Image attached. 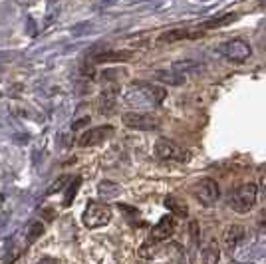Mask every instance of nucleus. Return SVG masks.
<instances>
[{"label":"nucleus","instance_id":"1","mask_svg":"<svg viewBox=\"0 0 266 264\" xmlns=\"http://www.w3.org/2000/svg\"><path fill=\"white\" fill-rule=\"evenodd\" d=\"M165 96L167 92L159 86H153L147 82H135L125 94V101L129 105H157L165 99Z\"/></svg>","mask_w":266,"mask_h":264},{"label":"nucleus","instance_id":"2","mask_svg":"<svg viewBox=\"0 0 266 264\" xmlns=\"http://www.w3.org/2000/svg\"><path fill=\"white\" fill-rule=\"evenodd\" d=\"M256 193L258 187L254 183H244L241 187H237L229 197V205L237 211V213H248L254 203H256Z\"/></svg>","mask_w":266,"mask_h":264},{"label":"nucleus","instance_id":"3","mask_svg":"<svg viewBox=\"0 0 266 264\" xmlns=\"http://www.w3.org/2000/svg\"><path fill=\"white\" fill-rule=\"evenodd\" d=\"M111 220V209L105 203L99 201H90L86 211H84V224L88 229H99L105 227Z\"/></svg>","mask_w":266,"mask_h":264},{"label":"nucleus","instance_id":"4","mask_svg":"<svg viewBox=\"0 0 266 264\" xmlns=\"http://www.w3.org/2000/svg\"><path fill=\"white\" fill-rule=\"evenodd\" d=\"M155 153H157L159 159H165V161H177V163H183V161L189 159V153H187L183 147H179L175 141L165 139V137L157 139V143H155Z\"/></svg>","mask_w":266,"mask_h":264},{"label":"nucleus","instance_id":"5","mask_svg":"<svg viewBox=\"0 0 266 264\" xmlns=\"http://www.w3.org/2000/svg\"><path fill=\"white\" fill-rule=\"evenodd\" d=\"M195 195H197V199L203 203V205H207V207H211V205H215L218 201V183L215 179H211V177H205V179H201L199 183H197V187H195Z\"/></svg>","mask_w":266,"mask_h":264},{"label":"nucleus","instance_id":"6","mask_svg":"<svg viewBox=\"0 0 266 264\" xmlns=\"http://www.w3.org/2000/svg\"><path fill=\"white\" fill-rule=\"evenodd\" d=\"M220 52H222L229 60H233V62H244V60L250 58L252 48H250L248 42H244L241 38H235V40H229V42L220 48Z\"/></svg>","mask_w":266,"mask_h":264},{"label":"nucleus","instance_id":"7","mask_svg":"<svg viewBox=\"0 0 266 264\" xmlns=\"http://www.w3.org/2000/svg\"><path fill=\"white\" fill-rule=\"evenodd\" d=\"M123 123L131 129H141V131H149V129H157L159 127V120L149 116V114H139V111H129L123 114Z\"/></svg>","mask_w":266,"mask_h":264},{"label":"nucleus","instance_id":"8","mask_svg":"<svg viewBox=\"0 0 266 264\" xmlns=\"http://www.w3.org/2000/svg\"><path fill=\"white\" fill-rule=\"evenodd\" d=\"M113 135V127L111 125H101V127H94V129H88L80 135L78 139V145L80 147H94V145H99L101 141L109 139Z\"/></svg>","mask_w":266,"mask_h":264},{"label":"nucleus","instance_id":"9","mask_svg":"<svg viewBox=\"0 0 266 264\" xmlns=\"http://www.w3.org/2000/svg\"><path fill=\"white\" fill-rule=\"evenodd\" d=\"M203 36V30H187V28H175L169 32H163L159 36V42L161 44H173V42H181V40H187V38H201Z\"/></svg>","mask_w":266,"mask_h":264},{"label":"nucleus","instance_id":"10","mask_svg":"<svg viewBox=\"0 0 266 264\" xmlns=\"http://www.w3.org/2000/svg\"><path fill=\"white\" fill-rule=\"evenodd\" d=\"M175 233V220L173 216H163L153 229H151V237L149 239L155 240V242H161V240H167Z\"/></svg>","mask_w":266,"mask_h":264},{"label":"nucleus","instance_id":"11","mask_svg":"<svg viewBox=\"0 0 266 264\" xmlns=\"http://www.w3.org/2000/svg\"><path fill=\"white\" fill-rule=\"evenodd\" d=\"M242 239H244V227H242V224H231V227L224 229L222 242H224V248H226V250L233 252V250L241 244Z\"/></svg>","mask_w":266,"mask_h":264},{"label":"nucleus","instance_id":"12","mask_svg":"<svg viewBox=\"0 0 266 264\" xmlns=\"http://www.w3.org/2000/svg\"><path fill=\"white\" fill-rule=\"evenodd\" d=\"M155 80H159L161 84H167V86H183L185 73H179L175 70H159V72H155Z\"/></svg>","mask_w":266,"mask_h":264},{"label":"nucleus","instance_id":"13","mask_svg":"<svg viewBox=\"0 0 266 264\" xmlns=\"http://www.w3.org/2000/svg\"><path fill=\"white\" fill-rule=\"evenodd\" d=\"M220 258V248L217 240H209L203 248V264H218Z\"/></svg>","mask_w":266,"mask_h":264},{"label":"nucleus","instance_id":"14","mask_svg":"<svg viewBox=\"0 0 266 264\" xmlns=\"http://www.w3.org/2000/svg\"><path fill=\"white\" fill-rule=\"evenodd\" d=\"M116 94H118V92H116L113 88L101 92V97H99V111H101V114L109 116V114L116 109Z\"/></svg>","mask_w":266,"mask_h":264},{"label":"nucleus","instance_id":"15","mask_svg":"<svg viewBox=\"0 0 266 264\" xmlns=\"http://www.w3.org/2000/svg\"><path fill=\"white\" fill-rule=\"evenodd\" d=\"M94 60L96 62H125V60H131V52H101Z\"/></svg>","mask_w":266,"mask_h":264},{"label":"nucleus","instance_id":"16","mask_svg":"<svg viewBox=\"0 0 266 264\" xmlns=\"http://www.w3.org/2000/svg\"><path fill=\"white\" fill-rule=\"evenodd\" d=\"M239 16L237 14H222V16H218V18H211V20H207L203 28L205 30H215V28H222V26H229L233 24L235 20H237Z\"/></svg>","mask_w":266,"mask_h":264},{"label":"nucleus","instance_id":"17","mask_svg":"<svg viewBox=\"0 0 266 264\" xmlns=\"http://www.w3.org/2000/svg\"><path fill=\"white\" fill-rule=\"evenodd\" d=\"M42 235H44V224H42V222H38V220L30 222V224H28V229H26V244L36 242V240L40 239Z\"/></svg>","mask_w":266,"mask_h":264},{"label":"nucleus","instance_id":"18","mask_svg":"<svg viewBox=\"0 0 266 264\" xmlns=\"http://www.w3.org/2000/svg\"><path fill=\"white\" fill-rule=\"evenodd\" d=\"M97 193H99L103 199L118 197V195H120V185L113 183V181H101V183L97 185Z\"/></svg>","mask_w":266,"mask_h":264},{"label":"nucleus","instance_id":"19","mask_svg":"<svg viewBox=\"0 0 266 264\" xmlns=\"http://www.w3.org/2000/svg\"><path fill=\"white\" fill-rule=\"evenodd\" d=\"M173 70L179 73H191V72H197V70H203V66L195 60H179L173 64Z\"/></svg>","mask_w":266,"mask_h":264},{"label":"nucleus","instance_id":"20","mask_svg":"<svg viewBox=\"0 0 266 264\" xmlns=\"http://www.w3.org/2000/svg\"><path fill=\"white\" fill-rule=\"evenodd\" d=\"M165 205H167V209L173 211L177 216H187L189 213V209H187V205L183 203V201H179V199H175V197H167L165 199Z\"/></svg>","mask_w":266,"mask_h":264},{"label":"nucleus","instance_id":"21","mask_svg":"<svg viewBox=\"0 0 266 264\" xmlns=\"http://www.w3.org/2000/svg\"><path fill=\"white\" fill-rule=\"evenodd\" d=\"M155 248H157V242L149 239L147 242L141 244V248H139V256H141V258H153V256L157 254V250H155Z\"/></svg>","mask_w":266,"mask_h":264},{"label":"nucleus","instance_id":"22","mask_svg":"<svg viewBox=\"0 0 266 264\" xmlns=\"http://www.w3.org/2000/svg\"><path fill=\"white\" fill-rule=\"evenodd\" d=\"M66 183H70V177H68V175H62V177H58V179H56V181L52 183V187H50V189H48V195H52V193L62 191Z\"/></svg>","mask_w":266,"mask_h":264},{"label":"nucleus","instance_id":"23","mask_svg":"<svg viewBox=\"0 0 266 264\" xmlns=\"http://www.w3.org/2000/svg\"><path fill=\"white\" fill-rule=\"evenodd\" d=\"M78 189H80V179H73L72 189H68V193H66V199H64V205H66V207H68V205H72V203H73V197H75V193H78Z\"/></svg>","mask_w":266,"mask_h":264},{"label":"nucleus","instance_id":"24","mask_svg":"<svg viewBox=\"0 0 266 264\" xmlns=\"http://www.w3.org/2000/svg\"><path fill=\"white\" fill-rule=\"evenodd\" d=\"M260 191L266 193V173L262 175V179H260Z\"/></svg>","mask_w":266,"mask_h":264},{"label":"nucleus","instance_id":"25","mask_svg":"<svg viewBox=\"0 0 266 264\" xmlns=\"http://www.w3.org/2000/svg\"><path fill=\"white\" fill-rule=\"evenodd\" d=\"M36 264H56V260L54 258H42V260H38Z\"/></svg>","mask_w":266,"mask_h":264},{"label":"nucleus","instance_id":"26","mask_svg":"<svg viewBox=\"0 0 266 264\" xmlns=\"http://www.w3.org/2000/svg\"><path fill=\"white\" fill-rule=\"evenodd\" d=\"M258 222H260V224H266V211H262V213H260V218H258Z\"/></svg>","mask_w":266,"mask_h":264},{"label":"nucleus","instance_id":"27","mask_svg":"<svg viewBox=\"0 0 266 264\" xmlns=\"http://www.w3.org/2000/svg\"><path fill=\"white\" fill-rule=\"evenodd\" d=\"M264 28H266V24H264Z\"/></svg>","mask_w":266,"mask_h":264}]
</instances>
